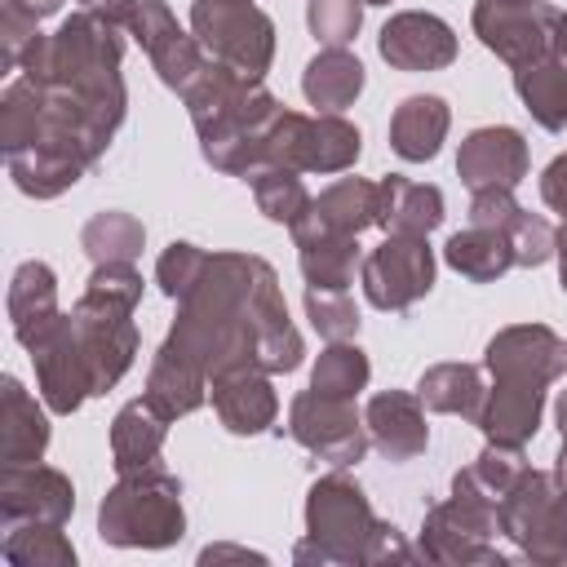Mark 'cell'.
I'll return each mask as SVG.
<instances>
[{
  "label": "cell",
  "instance_id": "48",
  "mask_svg": "<svg viewBox=\"0 0 567 567\" xmlns=\"http://www.w3.org/2000/svg\"><path fill=\"white\" fill-rule=\"evenodd\" d=\"M540 199H545L549 213H558L567 221V151L545 164V173H540Z\"/></svg>",
  "mask_w": 567,
  "mask_h": 567
},
{
  "label": "cell",
  "instance_id": "20",
  "mask_svg": "<svg viewBox=\"0 0 567 567\" xmlns=\"http://www.w3.org/2000/svg\"><path fill=\"white\" fill-rule=\"evenodd\" d=\"M363 425H368L372 447L385 461H394V465H408V461H416L430 447L425 403L412 390H381V394H372L368 408H363Z\"/></svg>",
  "mask_w": 567,
  "mask_h": 567
},
{
  "label": "cell",
  "instance_id": "54",
  "mask_svg": "<svg viewBox=\"0 0 567 567\" xmlns=\"http://www.w3.org/2000/svg\"><path fill=\"white\" fill-rule=\"evenodd\" d=\"M554 53L567 62V13H558V27H554Z\"/></svg>",
  "mask_w": 567,
  "mask_h": 567
},
{
  "label": "cell",
  "instance_id": "10",
  "mask_svg": "<svg viewBox=\"0 0 567 567\" xmlns=\"http://www.w3.org/2000/svg\"><path fill=\"white\" fill-rule=\"evenodd\" d=\"M359 284L368 306L385 315L412 310L434 288V248L430 235H385L372 252H363Z\"/></svg>",
  "mask_w": 567,
  "mask_h": 567
},
{
  "label": "cell",
  "instance_id": "25",
  "mask_svg": "<svg viewBox=\"0 0 567 567\" xmlns=\"http://www.w3.org/2000/svg\"><path fill=\"white\" fill-rule=\"evenodd\" d=\"M377 226L385 235H430L443 226V190L412 177H381L377 182Z\"/></svg>",
  "mask_w": 567,
  "mask_h": 567
},
{
  "label": "cell",
  "instance_id": "30",
  "mask_svg": "<svg viewBox=\"0 0 567 567\" xmlns=\"http://www.w3.org/2000/svg\"><path fill=\"white\" fill-rule=\"evenodd\" d=\"M368 84L363 62L350 49H319L301 71V93L315 111H346Z\"/></svg>",
  "mask_w": 567,
  "mask_h": 567
},
{
  "label": "cell",
  "instance_id": "15",
  "mask_svg": "<svg viewBox=\"0 0 567 567\" xmlns=\"http://www.w3.org/2000/svg\"><path fill=\"white\" fill-rule=\"evenodd\" d=\"M483 368L492 381L554 385L567 372V341L545 323H509L483 346Z\"/></svg>",
  "mask_w": 567,
  "mask_h": 567
},
{
  "label": "cell",
  "instance_id": "17",
  "mask_svg": "<svg viewBox=\"0 0 567 567\" xmlns=\"http://www.w3.org/2000/svg\"><path fill=\"white\" fill-rule=\"evenodd\" d=\"M456 49H461L456 44V31L439 13H430V9H403L377 35V53L394 71H408V75L452 66L456 62Z\"/></svg>",
  "mask_w": 567,
  "mask_h": 567
},
{
  "label": "cell",
  "instance_id": "44",
  "mask_svg": "<svg viewBox=\"0 0 567 567\" xmlns=\"http://www.w3.org/2000/svg\"><path fill=\"white\" fill-rule=\"evenodd\" d=\"M505 235H509V248H514V266H523V270H536V266H545V261H554V248H558V230L540 217V213H518L509 226H505Z\"/></svg>",
  "mask_w": 567,
  "mask_h": 567
},
{
  "label": "cell",
  "instance_id": "23",
  "mask_svg": "<svg viewBox=\"0 0 567 567\" xmlns=\"http://www.w3.org/2000/svg\"><path fill=\"white\" fill-rule=\"evenodd\" d=\"M4 310H9V328L18 337V346L27 350L44 328H53L66 310L58 306V275L49 261L31 257L13 270L9 279V297H4Z\"/></svg>",
  "mask_w": 567,
  "mask_h": 567
},
{
  "label": "cell",
  "instance_id": "34",
  "mask_svg": "<svg viewBox=\"0 0 567 567\" xmlns=\"http://www.w3.org/2000/svg\"><path fill=\"white\" fill-rule=\"evenodd\" d=\"M244 182H248V190H252L257 213H261L266 221L288 226V230H292V226L310 213V204H315V195L306 190L301 173H297V168H284V164H261V168H252Z\"/></svg>",
  "mask_w": 567,
  "mask_h": 567
},
{
  "label": "cell",
  "instance_id": "46",
  "mask_svg": "<svg viewBox=\"0 0 567 567\" xmlns=\"http://www.w3.org/2000/svg\"><path fill=\"white\" fill-rule=\"evenodd\" d=\"M523 213V204L514 199V190L505 186H487V190H470V226H492L505 230L514 217Z\"/></svg>",
  "mask_w": 567,
  "mask_h": 567
},
{
  "label": "cell",
  "instance_id": "1",
  "mask_svg": "<svg viewBox=\"0 0 567 567\" xmlns=\"http://www.w3.org/2000/svg\"><path fill=\"white\" fill-rule=\"evenodd\" d=\"M159 346L208 372V381L244 363L279 377L297 372L306 359V341L288 319L279 275L257 252H208Z\"/></svg>",
  "mask_w": 567,
  "mask_h": 567
},
{
  "label": "cell",
  "instance_id": "38",
  "mask_svg": "<svg viewBox=\"0 0 567 567\" xmlns=\"http://www.w3.org/2000/svg\"><path fill=\"white\" fill-rule=\"evenodd\" d=\"M558 492V483H554V470H523V478L496 501V518H501V536L509 540V545H523V536H527V527L536 523V514L545 509V501Z\"/></svg>",
  "mask_w": 567,
  "mask_h": 567
},
{
  "label": "cell",
  "instance_id": "8",
  "mask_svg": "<svg viewBox=\"0 0 567 567\" xmlns=\"http://www.w3.org/2000/svg\"><path fill=\"white\" fill-rule=\"evenodd\" d=\"M359 151H363V137L346 115H337V111L301 115V111L284 106V115L266 133L261 164H284L297 173H346V168H354Z\"/></svg>",
  "mask_w": 567,
  "mask_h": 567
},
{
  "label": "cell",
  "instance_id": "53",
  "mask_svg": "<svg viewBox=\"0 0 567 567\" xmlns=\"http://www.w3.org/2000/svg\"><path fill=\"white\" fill-rule=\"evenodd\" d=\"M554 483L567 487V434H563V447H558V456H554Z\"/></svg>",
  "mask_w": 567,
  "mask_h": 567
},
{
  "label": "cell",
  "instance_id": "47",
  "mask_svg": "<svg viewBox=\"0 0 567 567\" xmlns=\"http://www.w3.org/2000/svg\"><path fill=\"white\" fill-rule=\"evenodd\" d=\"M416 554H412V545L403 540V532L394 527V523H377V532H372V545H368V567H377V563H412Z\"/></svg>",
  "mask_w": 567,
  "mask_h": 567
},
{
  "label": "cell",
  "instance_id": "32",
  "mask_svg": "<svg viewBox=\"0 0 567 567\" xmlns=\"http://www.w3.org/2000/svg\"><path fill=\"white\" fill-rule=\"evenodd\" d=\"M443 261H447L461 279H470V284H492V279H501L505 270H514V248H509V235H505V230L465 226V230L447 235Z\"/></svg>",
  "mask_w": 567,
  "mask_h": 567
},
{
  "label": "cell",
  "instance_id": "11",
  "mask_svg": "<svg viewBox=\"0 0 567 567\" xmlns=\"http://www.w3.org/2000/svg\"><path fill=\"white\" fill-rule=\"evenodd\" d=\"M288 434L332 470L359 465L363 452L372 447L368 425L354 412V399H337V394H319V390H301L288 403Z\"/></svg>",
  "mask_w": 567,
  "mask_h": 567
},
{
  "label": "cell",
  "instance_id": "49",
  "mask_svg": "<svg viewBox=\"0 0 567 567\" xmlns=\"http://www.w3.org/2000/svg\"><path fill=\"white\" fill-rule=\"evenodd\" d=\"M80 9H89V13L106 18V22H115V27L124 31V22H128V9H133V0H80Z\"/></svg>",
  "mask_w": 567,
  "mask_h": 567
},
{
  "label": "cell",
  "instance_id": "35",
  "mask_svg": "<svg viewBox=\"0 0 567 567\" xmlns=\"http://www.w3.org/2000/svg\"><path fill=\"white\" fill-rule=\"evenodd\" d=\"M80 248L93 266L102 261H137L146 248V226L124 208H102L80 226Z\"/></svg>",
  "mask_w": 567,
  "mask_h": 567
},
{
  "label": "cell",
  "instance_id": "6",
  "mask_svg": "<svg viewBox=\"0 0 567 567\" xmlns=\"http://www.w3.org/2000/svg\"><path fill=\"white\" fill-rule=\"evenodd\" d=\"M496 536H501L496 501L483 496L465 470H456L452 496L434 501L421 518V554L439 567H474V563L505 567L509 558L492 545Z\"/></svg>",
  "mask_w": 567,
  "mask_h": 567
},
{
  "label": "cell",
  "instance_id": "27",
  "mask_svg": "<svg viewBox=\"0 0 567 567\" xmlns=\"http://www.w3.org/2000/svg\"><path fill=\"white\" fill-rule=\"evenodd\" d=\"M297 244V266L306 288H328V292H350L359 266H363V248L359 235H328V230H292Z\"/></svg>",
  "mask_w": 567,
  "mask_h": 567
},
{
  "label": "cell",
  "instance_id": "55",
  "mask_svg": "<svg viewBox=\"0 0 567 567\" xmlns=\"http://www.w3.org/2000/svg\"><path fill=\"white\" fill-rule=\"evenodd\" d=\"M554 421H558V430L567 434V390L558 394V403H554Z\"/></svg>",
  "mask_w": 567,
  "mask_h": 567
},
{
  "label": "cell",
  "instance_id": "41",
  "mask_svg": "<svg viewBox=\"0 0 567 567\" xmlns=\"http://www.w3.org/2000/svg\"><path fill=\"white\" fill-rule=\"evenodd\" d=\"M306 27L323 49H350L363 27V4L359 0H310Z\"/></svg>",
  "mask_w": 567,
  "mask_h": 567
},
{
  "label": "cell",
  "instance_id": "2",
  "mask_svg": "<svg viewBox=\"0 0 567 567\" xmlns=\"http://www.w3.org/2000/svg\"><path fill=\"white\" fill-rule=\"evenodd\" d=\"M182 102L190 111L199 155L217 173L248 177L252 168H261L266 133L284 115V102L261 80H248V75L230 71L226 62L208 58L199 66V75L190 80V89L182 93Z\"/></svg>",
  "mask_w": 567,
  "mask_h": 567
},
{
  "label": "cell",
  "instance_id": "42",
  "mask_svg": "<svg viewBox=\"0 0 567 567\" xmlns=\"http://www.w3.org/2000/svg\"><path fill=\"white\" fill-rule=\"evenodd\" d=\"M306 319L323 341H354L359 332V306L350 301V292L306 288Z\"/></svg>",
  "mask_w": 567,
  "mask_h": 567
},
{
  "label": "cell",
  "instance_id": "36",
  "mask_svg": "<svg viewBox=\"0 0 567 567\" xmlns=\"http://www.w3.org/2000/svg\"><path fill=\"white\" fill-rule=\"evenodd\" d=\"M0 558L9 567H75V545L62 523H13L0 536Z\"/></svg>",
  "mask_w": 567,
  "mask_h": 567
},
{
  "label": "cell",
  "instance_id": "33",
  "mask_svg": "<svg viewBox=\"0 0 567 567\" xmlns=\"http://www.w3.org/2000/svg\"><path fill=\"white\" fill-rule=\"evenodd\" d=\"M416 394H421V403L430 412L474 421L483 399H487L483 368H474V363H430L421 372V381H416Z\"/></svg>",
  "mask_w": 567,
  "mask_h": 567
},
{
  "label": "cell",
  "instance_id": "13",
  "mask_svg": "<svg viewBox=\"0 0 567 567\" xmlns=\"http://www.w3.org/2000/svg\"><path fill=\"white\" fill-rule=\"evenodd\" d=\"M124 31L142 44V53L151 58L159 84L173 89L177 97L190 89V80H195L199 66L208 62V53L199 49L195 31H182L177 18H173V9H168L164 0H133Z\"/></svg>",
  "mask_w": 567,
  "mask_h": 567
},
{
  "label": "cell",
  "instance_id": "12",
  "mask_svg": "<svg viewBox=\"0 0 567 567\" xmlns=\"http://www.w3.org/2000/svg\"><path fill=\"white\" fill-rule=\"evenodd\" d=\"M470 27L487 53L505 66H523L554 53L558 9L549 0H474Z\"/></svg>",
  "mask_w": 567,
  "mask_h": 567
},
{
  "label": "cell",
  "instance_id": "50",
  "mask_svg": "<svg viewBox=\"0 0 567 567\" xmlns=\"http://www.w3.org/2000/svg\"><path fill=\"white\" fill-rule=\"evenodd\" d=\"M221 558H239V563H266V554H257V549H244V545H208V549H199V563H221Z\"/></svg>",
  "mask_w": 567,
  "mask_h": 567
},
{
  "label": "cell",
  "instance_id": "5",
  "mask_svg": "<svg viewBox=\"0 0 567 567\" xmlns=\"http://www.w3.org/2000/svg\"><path fill=\"white\" fill-rule=\"evenodd\" d=\"M377 523L381 518L372 514L368 492L346 470H332L315 478L306 492V540L292 545V563L368 567V545Z\"/></svg>",
  "mask_w": 567,
  "mask_h": 567
},
{
  "label": "cell",
  "instance_id": "7",
  "mask_svg": "<svg viewBox=\"0 0 567 567\" xmlns=\"http://www.w3.org/2000/svg\"><path fill=\"white\" fill-rule=\"evenodd\" d=\"M190 31L213 62H226L248 80H261L275 62V22L252 0H195Z\"/></svg>",
  "mask_w": 567,
  "mask_h": 567
},
{
  "label": "cell",
  "instance_id": "24",
  "mask_svg": "<svg viewBox=\"0 0 567 567\" xmlns=\"http://www.w3.org/2000/svg\"><path fill=\"white\" fill-rule=\"evenodd\" d=\"M447 128H452V106L439 93H412L390 115V151L408 164H425L443 151Z\"/></svg>",
  "mask_w": 567,
  "mask_h": 567
},
{
  "label": "cell",
  "instance_id": "28",
  "mask_svg": "<svg viewBox=\"0 0 567 567\" xmlns=\"http://www.w3.org/2000/svg\"><path fill=\"white\" fill-rule=\"evenodd\" d=\"M164 439H168V416L146 394L128 399L111 421V465H115V474L155 465L159 452H164Z\"/></svg>",
  "mask_w": 567,
  "mask_h": 567
},
{
  "label": "cell",
  "instance_id": "4",
  "mask_svg": "<svg viewBox=\"0 0 567 567\" xmlns=\"http://www.w3.org/2000/svg\"><path fill=\"white\" fill-rule=\"evenodd\" d=\"M97 536L115 549H168L186 536L182 483L159 461L120 474L97 505Z\"/></svg>",
  "mask_w": 567,
  "mask_h": 567
},
{
  "label": "cell",
  "instance_id": "3",
  "mask_svg": "<svg viewBox=\"0 0 567 567\" xmlns=\"http://www.w3.org/2000/svg\"><path fill=\"white\" fill-rule=\"evenodd\" d=\"M124 62V35L115 22L75 9L58 22L53 35H40L31 53L22 58V75L44 89H71L115 115H128V89L120 75Z\"/></svg>",
  "mask_w": 567,
  "mask_h": 567
},
{
  "label": "cell",
  "instance_id": "51",
  "mask_svg": "<svg viewBox=\"0 0 567 567\" xmlns=\"http://www.w3.org/2000/svg\"><path fill=\"white\" fill-rule=\"evenodd\" d=\"M4 4L22 9V13H27V18H35V22H40V18H53V13L62 9V0H4Z\"/></svg>",
  "mask_w": 567,
  "mask_h": 567
},
{
  "label": "cell",
  "instance_id": "9",
  "mask_svg": "<svg viewBox=\"0 0 567 567\" xmlns=\"http://www.w3.org/2000/svg\"><path fill=\"white\" fill-rule=\"evenodd\" d=\"M133 310L137 306H128L120 297H106V292H93V288H84L80 301L71 306V323H75V337H80V354H84V368H89L93 399L115 390L120 377L137 359L142 337H137Z\"/></svg>",
  "mask_w": 567,
  "mask_h": 567
},
{
  "label": "cell",
  "instance_id": "43",
  "mask_svg": "<svg viewBox=\"0 0 567 567\" xmlns=\"http://www.w3.org/2000/svg\"><path fill=\"white\" fill-rule=\"evenodd\" d=\"M204 261H208V248H199V244H190V239H173V244L159 252V261H155V284H159V292H164L168 301H182V297L195 288Z\"/></svg>",
  "mask_w": 567,
  "mask_h": 567
},
{
  "label": "cell",
  "instance_id": "39",
  "mask_svg": "<svg viewBox=\"0 0 567 567\" xmlns=\"http://www.w3.org/2000/svg\"><path fill=\"white\" fill-rule=\"evenodd\" d=\"M518 554H523L527 563H540V567L567 563V487H558V492L545 501V509H540L536 523L527 527Z\"/></svg>",
  "mask_w": 567,
  "mask_h": 567
},
{
  "label": "cell",
  "instance_id": "22",
  "mask_svg": "<svg viewBox=\"0 0 567 567\" xmlns=\"http://www.w3.org/2000/svg\"><path fill=\"white\" fill-rule=\"evenodd\" d=\"M49 403L31 399L18 377L0 381V461L4 465H31L49 452Z\"/></svg>",
  "mask_w": 567,
  "mask_h": 567
},
{
  "label": "cell",
  "instance_id": "19",
  "mask_svg": "<svg viewBox=\"0 0 567 567\" xmlns=\"http://www.w3.org/2000/svg\"><path fill=\"white\" fill-rule=\"evenodd\" d=\"M208 399H213V412L217 421L239 434V439H252V434H266L275 430V416H279V394L270 385V372L244 363V368H226L208 381Z\"/></svg>",
  "mask_w": 567,
  "mask_h": 567
},
{
  "label": "cell",
  "instance_id": "14",
  "mask_svg": "<svg viewBox=\"0 0 567 567\" xmlns=\"http://www.w3.org/2000/svg\"><path fill=\"white\" fill-rule=\"evenodd\" d=\"M27 354H31V368H35V390L49 403L53 416H75L84 408V399H93L89 368H84V354H80V337H75L71 315H62L53 328H44L27 346Z\"/></svg>",
  "mask_w": 567,
  "mask_h": 567
},
{
  "label": "cell",
  "instance_id": "31",
  "mask_svg": "<svg viewBox=\"0 0 567 567\" xmlns=\"http://www.w3.org/2000/svg\"><path fill=\"white\" fill-rule=\"evenodd\" d=\"M146 399L168 416V421H177V416H190L195 408H204V399H208V372H199L195 363H186L182 354H173V350H155V359H151V368H146Z\"/></svg>",
  "mask_w": 567,
  "mask_h": 567
},
{
  "label": "cell",
  "instance_id": "40",
  "mask_svg": "<svg viewBox=\"0 0 567 567\" xmlns=\"http://www.w3.org/2000/svg\"><path fill=\"white\" fill-rule=\"evenodd\" d=\"M523 470H527V456H523V447H514V443H487V447L474 456V465H465V474L474 478V487H478L483 496H492V501H501V496L523 478Z\"/></svg>",
  "mask_w": 567,
  "mask_h": 567
},
{
  "label": "cell",
  "instance_id": "56",
  "mask_svg": "<svg viewBox=\"0 0 567 567\" xmlns=\"http://www.w3.org/2000/svg\"><path fill=\"white\" fill-rule=\"evenodd\" d=\"M359 4H390V0H359Z\"/></svg>",
  "mask_w": 567,
  "mask_h": 567
},
{
  "label": "cell",
  "instance_id": "45",
  "mask_svg": "<svg viewBox=\"0 0 567 567\" xmlns=\"http://www.w3.org/2000/svg\"><path fill=\"white\" fill-rule=\"evenodd\" d=\"M44 31H40L35 18H27L13 4H4V13H0V62H4V71H22V58L31 53V44Z\"/></svg>",
  "mask_w": 567,
  "mask_h": 567
},
{
  "label": "cell",
  "instance_id": "16",
  "mask_svg": "<svg viewBox=\"0 0 567 567\" xmlns=\"http://www.w3.org/2000/svg\"><path fill=\"white\" fill-rule=\"evenodd\" d=\"M75 514V483L53 465H4L0 470V523H62Z\"/></svg>",
  "mask_w": 567,
  "mask_h": 567
},
{
  "label": "cell",
  "instance_id": "26",
  "mask_svg": "<svg viewBox=\"0 0 567 567\" xmlns=\"http://www.w3.org/2000/svg\"><path fill=\"white\" fill-rule=\"evenodd\" d=\"M377 226V182L368 177H337L310 204V213L292 230H328V235H363Z\"/></svg>",
  "mask_w": 567,
  "mask_h": 567
},
{
  "label": "cell",
  "instance_id": "29",
  "mask_svg": "<svg viewBox=\"0 0 567 567\" xmlns=\"http://www.w3.org/2000/svg\"><path fill=\"white\" fill-rule=\"evenodd\" d=\"M514 93L545 133H567V62L558 53L514 66Z\"/></svg>",
  "mask_w": 567,
  "mask_h": 567
},
{
  "label": "cell",
  "instance_id": "52",
  "mask_svg": "<svg viewBox=\"0 0 567 567\" xmlns=\"http://www.w3.org/2000/svg\"><path fill=\"white\" fill-rule=\"evenodd\" d=\"M554 257H558V284H563V292H567V221L558 226V248H554Z\"/></svg>",
  "mask_w": 567,
  "mask_h": 567
},
{
  "label": "cell",
  "instance_id": "37",
  "mask_svg": "<svg viewBox=\"0 0 567 567\" xmlns=\"http://www.w3.org/2000/svg\"><path fill=\"white\" fill-rule=\"evenodd\" d=\"M368 377H372V363L359 341H328L310 368V390L359 399V390H368Z\"/></svg>",
  "mask_w": 567,
  "mask_h": 567
},
{
  "label": "cell",
  "instance_id": "18",
  "mask_svg": "<svg viewBox=\"0 0 567 567\" xmlns=\"http://www.w3.org/2000/svg\"><path fill=\"white\" fill-rule=\"evenodd\" d=\"M527 168H532L527 137L509 124H483V128H470L461 137L456 177L465 190H487V186L514 190L527 177Z\"/></svg>",
  "mask_w": 567,
  "mask_h": 567
},
{
  "label": "cell",
  "instance_id": "21",
  "mask_svg": "<svg viewBox=\"0 0 567 567\" xmlns=\"http://www.w3.org/2000/svg\"><path fill=\"white\" fill-rule=\"evenodd\" d=\"M540 416H545V385H532V381H492L487 385V399L474 416V425L483 430L487 443H514V447H527L540 430Z\"/></svg>",
  "mask_w": 567,
  "mask_h": 567
}]
</instances>
